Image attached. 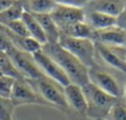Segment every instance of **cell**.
I'll list each match as a JSON object with an SVG mask.
<instances>
[{
	"mask_svg": "<svg viewBox=\"0 0 126 120\" xmlns=\"http://www.w3.org/2000/svg\"><path fill=\"white\" fill-rule=\"evenodd\" d=\"M17 79L7 75H0V96L5 99H10L12 88Z\"/></svg>",
	"mask_w": 126,
	"mask_h": 120,
	"instance_id": "23",
	"label": "cell"
},
{
	"mask_svg": "<svg viewBox=\"0 0 126 120\" xmlns=\"http://www.w3.org/2000/svg\"><path fill=\"white\" fill-rule=\"evenodd\" d=\"M21 19H22V22L25 23V25H26L27 29H28V33L31 38L36 39V41L38 42L39 44H41L43 46L48 43L47 37H46L40 24L38 23V20L36 19V17L33 16L32 14H30V12L25 10L24 14H22Z\"/></svg>",
	"mask_w": 126,
	"mask_h": 120,
	"instance_id": "15",
	"label": "cell"
},
{
	"mask_svg": "<svg viewBox=\"0 0 126 120\" xmlns=\"http://www.w3.org/2000/svg\"><path fill=\"white\" fill-rule=\"evenodd\" d=\"M95 48L105 63L126 74V62L121 55L115 53L114 49H112L110 46H106L98 42L95 44Z\"/></svg>",
	"mask_w": 126,
	"mask_h": 120,
	"instance_id": "12",
	"label": "cell"
},
{
	"mask_svg": "<svg viewBox=\"0 0 126 120\" xmlns=\"http://www.w3.org/2000/svg\"><path fill=\"white\" fill-rule=\"evenodd\" d=\"M12 104L15 107L20 104H30V103H38V104H48L33 88L28 83L26 79H18L16 80L12 88V92L10 96Z\"/></svg>",
	"mask_w": 126,
	"mask_h": 120,
	"instance_id": "8",
	"label": "cell"
},
{
	"mask_svg": "<svg viewBox=\"0 0 126 120\" xmlns=\"http://www.w3.org/2000/svg\"><path fill=\"white\" fill-rule=\"evenodd\" d=\"M117 23H118V18L96 10H92L87 17V24L95 31L114 27L117 25Z\"/></svg>",
	"mask_w": 126,
	"mask_h": 120,
	"instance_id": "13",
	"label": "cell"
},
{
	"mask_svg": "<svg viewBox=\"0 0 126 120\" xmlns=\"http://www.w3.org/2000/svg\"><path fill=\"white\" fill-rule=\"evenodd\" d=\"M0 75H7V76H11L17 80L24 79L20 75V73L17 71L15 65L12 64L9 56L3 50H0Z\"/></svg>",
	"mask_w": 126,
	"mask_h": 120,
	"instance_id": "21",
	"label": "cell"
},
{
	"mask_svg": "<svg viewBox=\"0 0 126 120\" xmlns=\"http://www.w3.org/2000/svg\"><path fill=\"white\" fill-rule=\"evenodd\" d=\"M56 5L68 6L75 8H84L87 3V0H54Z\"/></svg>",
	"mask_w": 126,
	"mask_h": 120,
	"instance_id": "26",
	"label": "cell"
},
{
	"mask_svg": "<svg viewBox=\"0 0 126 120\" xmlns=\"http://www.w3.org/2000/svg\"><path fill=\"white\" fill-rule=\"evenodd\" d=\"M97 120H106V119H97Z\"/></svg>",
	"mask_w": 126,
	"mask_h": 120,
	"instance_id": "30",
	"label": "cell"
},
{
	"mask_svg": "<svg viewBox=\"0 0 126 120\" xmlns=\"http://www.w3.org/2000/svg\"><path fill=\"white\" fill-rule=\"evenodd\" d=\"M32 57L45 76L49 77L52 81L57 82L63 88L70 84V80L67 76L66 73L64 72V70L52 58H50L47 54L44 53L43 49L35 52L32 54Z\"/></svg>",
	"mask_w": 126,
	"mask_h": 120,
	"instance_id": "6",
	"label": "cell"
},
{
	"mask_svg": "<svg viewBox=\"0 0 126 120\" xmlns=\"http://www.w3.org/2000/svg\"><path fill=\"white\" fill-rule=\"evenodd\" d=\"M24 11L25 9L21 0H18L12 6H10L8 9H6L5 11L0 14V25H6L10 22H14V20L21 19Z\"/></svg>",
	"mask_w": 126,
	"mask_h": 120,
	"instance_id": "20",
	"label": "cell"
},
{
	"mask_svg": "<svg viewBox=\"0 0 126 120\" xmlns=\"http://www.w3.org/2000/svg\"><path fill=\"white\" fill-rule=\"evenodd\" d=\"M5 30H6V34H7L8 38H9L10 42L12 43V45L16 48H18V49L22 50V52H26V53H29V54H33L35 52H37V50L43 48L41 44H39L36 39L31 38V37L17 36V35H15L11 31L8 30L6 27H5Z\"/></svg>",
	"mask_w": 126,
	"mask_h": 120,
	"instance_id": "16",
	"label": "cell"
},
{
	"mask_svg": "<svg viewBox=\"0 0 126 120\" xmlns=\"http://www.w3.org/2000/svg\"><path fill=\"white\" fill-rule=\"evenodd\" d=\"M24 9L32 15L50 14L55 8L54 0H21Z\"/></svg>",
	"mask_w": 126,
	"mask_h": 120,
	"instance_id": "18",
	"label": "cell"
},
{
	"mask_svg": "<svg viewBox=\"0 0 126 120\" xmlns=\"http://www.w3.org/2000/svg\"><path fill=\"white\" fill-rule=\"evenodd\" d=\"M95 39L106 46H123L126 44V29L114 26L98 30L95 33Z\"/></svg>",
	"mask_w": 126,
	"mask_h": 120,
	"instance_id": "11",
	"label": "cell"
},
{
	"mask_svg": "<svg viewBox=\"0 0 126 120\" xmlns=\"http://www.w3.org/2000/svg\"><path fill=\"white\" fill-rule=\"evenodd\" d=\"M83 91L88 103V113L97 117V119H104L117 100L116 98L98 89L91 82L84 85Z\"/></svg>",
	"mask_w": 126,
	"mask_h": 120,
	"instance_id": "4",
	"label": "cell"
},
{
	"mask_svg": "<svg viewBox=\"0 0 126 120\" xmlns=\"http://www.w3.org/2000/svg\"><path fill=\"white\" fill-rule=\"evenodd\" d=\"M64 93L68 108H71L80 115H86L88 112V103L81 87L70 83L64 88Z\"/></svg>",
	"mask_w": 126,
	"mask_h": 120,
	"instance_id": "10",
	"label": "cell"
},
{
	"mask_svg": "<svg viewBox=\"0 0 126 120\" xmlns=\"http://www.w3.org/2000/svg\"><path fill=\"white\" fill-rule=\"evenodd\" d=\"M123 58H124V61L126 62V49L124 50V54H123Z\"/></svg>",
	"mask_w": 126,
	"mask_h": 120,
	"instance_id": "28",
	"label": "cell"
},
{
	"mask_svg": "<svg viewBox=\"0 0 126 120\" xmlns=\"http://www.w3.org/2000/svg\"><path fill=\"white\" fill-rule=\"evenodd\" d=\"M126 8V2L124 0H96L93 3V9L100 11L110 16L118 18Z\"/></svg>",
	"mask_w": 126,
	"mask_h": 120,
	"instance_id": "14",
	"label": "cell"
},
{
	"mask_svg": "<svg viewBox=\"0 0 126 120\" xmlns=\"http://www.w3.org/2000/svg\"><path fill=\"white\" fill-rule=\"evenodd\" d=\"M14 108L10 99L0 96V120H14Z\"/></svg>",
	"mask_w": 126,
	"mask_h": 120,
	"instance_id": "24",
	"label": "cell"
},
{
	"mask_svg": "<svg viewBox=\"0 0 126 120\" xmlns=\"http://www.w3.org/2000/svg\"><path fill=\"white\" fill-rule=\"evenodd\" d=\"M36 17V19L38 20L40 24L41 28H43L44 33H45L46 37H47V42L51 44L58 43L60 36V30L58 29L57 25L52 20L50 14H45V15H33Z\"/></svg>",
	"mask_w": 126,
	"mask_h": 120,
	"instance_id": "17",
	"label": "cell"
},
{
	"mask_svg": "<svg viewBox=\"0 0 126 120\" xmlns=\"http://www.w3.org/2000/svg\"><path fill=\"white\" fill-rule=\"evenodd\" d=\"M17 1H18V0H17ZM15 2H16L15 0H0V14L2 11H5L6 9H8V8L14 5Z\"/></svg>",
	"mask_w": 126,
	"mask_h": 120,
	"instance_id": "27",
	"label": "cell"
},
{
	"mask_svg": "<svg viewBox=\"0 0 126 120\" xmlns=\"http://www.w3.org/2000/svg\"><path fill=\"white\" fill-rule=\"evenodd\" d=\"M88 77H89V82L92 84H94L98 89L104 91L105 93L110 94V96H114L116 99L121 96L122 91L121 88H119V84L108 73L92 67L88 70Z\"/></svg>",
	"mask_w": 126,
	"mask_h": 120,
	"instance_id": "9",
	"label": "cell"
},
{
	"mask_svg": "<svg viewBox=\"0 0 126 120\" xmlns=\"http://www.w3.org/2000/svg\"><path fill=\"white\" fill-rule=\"evenodd\" d=\"M27 81L48 104H52L65 110L68 109V104H67L64 93V88L59 85L57 82L52 81L45 75L39 79L27 80Z\"/></svg>",
	"mask_w": 126,
	"mask_h": 120,
	"instance_id": "3",
	"label": "cell"
},
{
	"mask_svg": "<svg viewBox=\"0 0 126 120\" xmlns=\"http://www.w3.org/2000/svg\"><path fill=\"white\" fill-rule=\"evenodd\" d=\"M15 1H17V0H15Z\"/></svg>",
	"mask_w": 126,
	"mask_h": 120,
	"instance_id": "31",
	"label": "cell"
},
{
	"mask_svg": "<svg viewBox=\"0 0 126 120\" xmlns=\"http://www.w3.org/2000/svg\"><path fill=\"white\" fill-rule=\"evenodd\" d=\"M41 49L64 70V72L70 80V83L77 84L81 88L89 83V77H88L89 69L85 66L71 53H69L68 50L62 47L58 43H47L43 46Z\"/></svg>",
	"mask_w": 126,
	"mask_h": 120,
	"instance_id": "1",
	"label": "cell"
},
{
	"mask_svg": "<svg viewBox=\"0 0 126 120\" xmlns=\"http://www.w3.org/2000/svg\"><path fill=\"white\" fill-rule=\"evenodd\" d=\"M14 120H15V119H14Z\"/></svg>",
	"mask_w": 126,
	"mask_h": 120,
	"instance_id": "32",
	"label": "cell"
},
{
	"mask_svg": "<svg viewBox=\"0 0 126 120\" xmlns=\"http://www.w3.org/2000/svg\"><path fill=\"white\" fill-rule=\"evenodd\" d=\"M9 31H11L12 34L17 35V36H21V37H30L28 33V29H27L25 23L22 22V19H17L14 22H10L6 25H2Z\"/></svg>",
	"mask_w": 126,
	"mask_h": 120,
	"instance_id": "22",
	"label": "cell"
},
{
	"mask_svg": "<svg viewBox=\"0 0 126 120\" xmlns=\"http://www.w3.org/2000/svg\"><path fill=\"white\" fill-rule=\"evenodd\" d=\"M108 120H126V106L121 102H115L107 113Z\"/></svg>",
	"mask_w": 126,
	"mask_h": 120,
	"instance_id": "25",
	"label": "cell"
},
{
	"mask_svg": "<svg viewBox=\"0 0 126 120\" xmlns=\"http://www.w3.org/2000/svg\"><path fill=\"white\" fill-rule=\"evenodd\" d=\"M62 47H64L75 57H77L85 66L92 69L95 65V43L93 39L88 38H77V37L67 36L60 33L59 41Z\"/></svg>",
	"mask_w": 126,
	"mask_h": 120,
	"instance_id": "2",
	"label": "cell"
},
{
	"mask_svg": "<svg viewBox=\"0 0 126 120\" xmlns=\"http://www.w3.org/2000/svg\"><path fill=\"white\" fill-rule=\"evenodd\" d=\"M64 35L71 37H77V38H88V39H95V33L96 31L92 28L86 22L77 23L71 26L65 28L64 30L60 31Z\"/></svg>",
	"mask_w": 126,
	"mask_h": 120,
	"instance_id": "19",
	"label": "cell"
},
{
	"mask_svg": "<svg viewBox=\"0 0 126 120\" xmlns=\"http://www.w3.org/2000/svg\"><path fill=\"white\" fill-rule=\"evenodd\" d=\"M50 16L60 31L71 25L86 20V15L83 8H75L60 5L55 6V8L50 12Z\"/></svg>",
	"mask_w": 126,
	"mask_h": 120,
	"instance_id": "7",
	"label": "cell"
},
{
	"mask_svg": "<svg viewBox=\"0 0 126 120\" xmlns=\"http://www.w3.org/2000/svg\"><path fill=\"white\" fill-rule=\"evenodd\" d=\"M3 52L9 56L12 64L15 65L17 71L20 73V75L24 79L36 80L44 76L43 72L40 71V69L38 67V65L36 64L35 60H33L32 54L26 53V52H22V50L16 48L12 45L11 42L3 49Z\"/></svg>",
	"mask_w": 126,
	"mask_h": 120,
	"instance_id": "5",
	"label": "cell"
},
{
	"mask_svg": "<svg viewBox=\"0 0 126 120\" xmlns=\"http://www.w3.org/2000/svg\"><path fill=\"white\" fill-rule=\"evenodd\" d=\"M124 93H125V99H126V85H125V91H124Z\"/></svg>",
	"mask_w": 126,
	"mask_h": 120,
	"instance_id": "29",
	"label": "cell"
}]
</instances>
